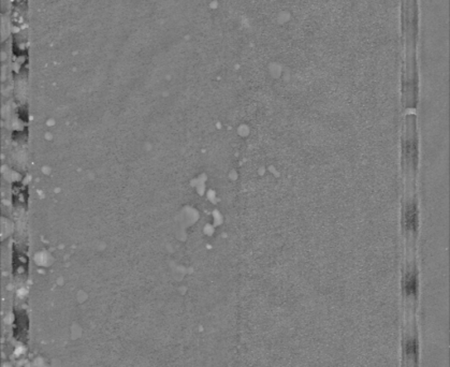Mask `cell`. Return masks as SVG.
Here are the masks:
<instances>
[{
  "instance_id": "cell-2",
  "label": "cell",
  "mask_w": 450,
  "mask_h": 367,
  "mask_svg": "<svg viewBox=\"0 0 450 367\" xmlns=\"http://www.w3.org/2000/svg\"><path fill=\"white\" fill-rule=\"evenodd\" d=\"M403 288H404V293L406 295L407 299L414 300L416 293H417V277H416L414 270L407 271L406 275H405L403 281Z\"/></svg>"
},
{
  "instance_id": "cell-1",
  "label": "cell",
  "mask_w": 450,
  "mask_h": 367,
  "mask_svg": "<svg viewBox=\"0 0 450 367\" xmlns=\"http://www.w3.org/2000/svg\"><path fill=\"white\" fill-rule=\"evenodd\" d=\"M418 219H417V210H416V205L414 202H411L406 205L404 213V225L405 229L410 232H415L416 228H417Z\"/></svg>"
}]
</instances>
